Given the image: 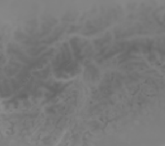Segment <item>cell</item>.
Returning a JSON list of instances; mask_svg holds the SVG:
<instances>
[{
	"label": "cell",
	"instance_id": "1",
	"mask_svg": "<svg viewBox=\"0 0 165 146\" xmlns=\"http://www.w3.org/2000/svg\"><path fill=\"white\" fill-rule=\"evenodd\" d=\"M15 38L17 41L21 43L28 44V45H35L38 44V43L35 41L33 37L25 34L22 32H16L15 33Z\"/></svg>",
	"mask_w": 165,
	"mask_h": 146
},
{
	"label": "cell",
	"instance_id": "2",
	"mask_svg": "<svg viewBox=\"0 0 165 146\" xmlns=\"http://www.w3.org/2000/svg\"><path fill=\"white\" fill-rule=\"evenodd\" d=\"M8 53L10 54L15 55L17 57L18 56H21L22 54H24L22 51L19 48L18 45L14 44H10L7 48Z\"/></svg>",
	"mask_w": 165,
	"mask_h": 146
},
{
	"label": "cell",
	"instance_id": "3",
	"mask_svg": "<svg viewBox=\"0 0 165 146\" xmlns=\"http://www.w3.org/2000/svg\"><path fill=\"white\" fill-rule=\"evenodd\" d=\"M46 47H34L32 48H29L27 50V53L32 56H38L39 54L42 51L45 49Z\"/></svg>",
	"mask_w": 165,
	"mask_h": 146
},
{
	"label": "cell",
	"instance_id": "4",
	"mask_svg": "<svg viewBox=\"0 0 165 146\" xmlns=\"http://www.w3.org/2000/svg\"><path fill=\"white\" fill-rule=\"evenodd\" d=\"M111 35L110 34H107L105 37L100 39H98L97 40H95V43L96 45L98 47H101L104 45L105 43H108L111 40Z\"/></svg>",
	"mask_w": 165,
	"mask_h": 146
},
{
	"label": "cell",
	"instance_id": "5",
	"mask_svg": "<svg viewBox=\"0 0 165 146\" xmlns=\"http://www.w3.org/2000/svg\"><path fill=\"white\" fill-rule=\"evenodd\" d=\"M18 71V68H15V67L12 68L11 66H7L5 69V72L8 76L13 75L17 73Z\"/></svg>",
	"mask_w": 165,
	"mask_h": 146
},
{
	"label": "cell",
	"instance_id": "6",
	"mask_svg": "<svg viewBox=\"0 0 165 146\" xmlns=\"http://www.w3.org/2000/svg\"><path fill=\"white\" fill-rule=\"evenodd\" d=\"M28 76H29V74L27 73L22 72V73H19L17 76V77L19 80L22 81L28 78Z\"/></svg>",
	"mask_w": 165,
	"mask_h": 146
}]
</instances>
